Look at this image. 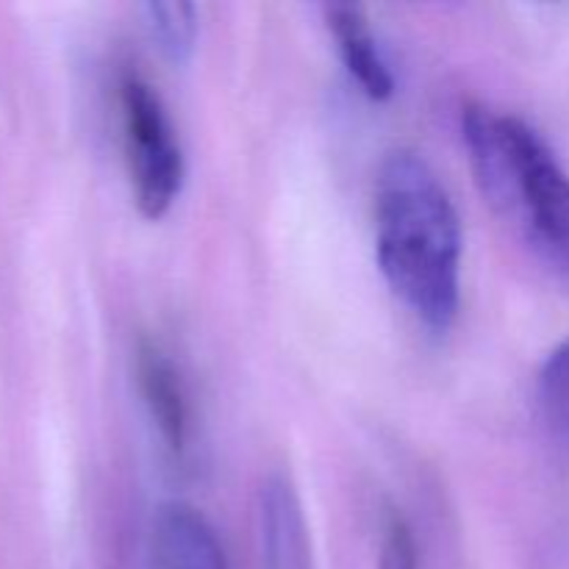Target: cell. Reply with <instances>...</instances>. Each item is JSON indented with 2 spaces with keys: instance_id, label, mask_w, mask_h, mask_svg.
Here are the masks:
<instances>
[{
  "instance_id": "1",
  "label": "cell",
  "mask_w": 569,
  "mask_h": 569,
  "mask_svg": "<svg viewBox=\"0 0 569 569\" xmlns=\"http://www.w3.org/2000/svg\"><path fill=\"white\" fill-rule=\"evenodd\" d=\"M376 256L395 298L431 331L456 322L461 220L453 198L415 150H395L376 178Z\"/></svg>"
},
{
  "instance_id": "2",
  "label": "cell",
  "mask_w": 569,
  "mask_h": 569,
  "mask_svg": "<svg viewBox=\"0 0 569 569\" xmlns=\"http://www.w3.org/2000/svg\"><path fill=\"white\" fill-rule=\"evenodd\" d=\"M483 198L539 253L569 272V176L522 117L467 106L461 117Z\"/></svg>"
},
{
  "instance_id": "10",
  "label": "cell",
  "mask_w": 569,
  "mask_h": 569,
  "mask_svg": "<svg viewBox=\"0 0 569 569\" xmlns=\"http://www.w3.org/2000/svg\"><path fill=\"white\" fill-rule=\"evenodd\" d=\"M378 569H420L417 567L415 533H411V526L398 511H392L387 517V526H383Z\"/></svg>"
},
{
  "instance_id": "4",
  "label": "cell",
  "mask_w": 569,
  "mask_h": 569,
  "mask_svg": "<svg viewBox=\"0 0 569 569\" xmlns=\"http://www.w3.org/2000/svg\"><path fill=\"white\" fill-rule=\"evenodd\" d=\"M259 542L264 569H315L303 506L281 472L267 476L259 487Z\"/></svg>"
},
{
  "instance_id": "3",
  "label": "cell",
  "mask_w": 569,
  "mask_h": 569,
  "mask_svg": "<svg viewBox=\"0 0 569 569\" xmlns=\"http://www.w3.org/2000/svg\"><path fill=\"white\" fill-rule=\"evenodd\" d=\"M122 128L131 161L133 200L144 220H159L183 187V156L159 92L137 72L120 81Z\"/></svg>"
},
{
  "instance_id": "7",
  "label": "cell",
  "mask_w": 569,
  "mask_h": 569,
  "mask_svg": "<svg viewBox=\"0 0 569 569\" xmlns=\"http://www.w3.org/2000/svg\"><path fill=\"white\" fill-rule=\"evenodd\" d=\"M328 31L337 39L339 56L350 76L359 81L367 98L389 100L395 94V76L378 50L370 31V17L359 3H328L322 6Z\"/></svg>"
},
{
  "instance_id": "8",
  "label": "cell",
  "mask_w": 569,
  "mask_h": 569,
  "mask_svg": "<svg viewBox=\"0 0 569 569\" xmlns=\"http://www.w3.org/2000/svg\"><path fill=\"white\" fill-rule=\"evenodd\" d=\"M144 26L156 48L170 61H187L198 42V6L187 0H150L142 6Z\"/></svg>"
},
{
  "instance_id": "9",
  "label": "cell",
  "mask_w": 569,
  "mask_h": 569,
  "mask_svg": "<svg viewBox=\"0 0 569 569\" xmlns=\"http://www.w3.org/2000/svg\"><path fill=\"white\" fill-rule=\"evenodd\" d=\"M537 398L548 433L569 448V337L561 339L545 359Z\"/></svg>"
},
{
  "instance_id": "6",
  "label": "cell",
  "mask_w": 569,
  "mask_h": 569,
  "mask_svg": "<svg viewBox=\"0 0 569 569\" xmlns=\"http://www.w3.org/2000/svg\"><path fill=\"white\" fill-rule=\"evenodd\" d=\"M137 381L159 437L172 453H183L189 433L187 392L176 365L153 339H139L137 345Z\"/></svg>"
},
{
  "instance_id": "5",
  "label": "cell",
  "mask_w": 569,
  "mask_h": 569,
  "mask_svg": "<svg viewBox=\"0 0 569 569\" xmlns=\"http://www.w3.org/2000/svg\"><path fill=\"white\" fill-rule=\"evenodd\" d=\"M153 556L159 569H228L211 522L183 500H167L156 509Z\"/></svg>"
}]
</instances>
